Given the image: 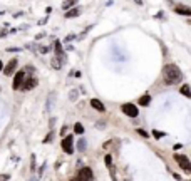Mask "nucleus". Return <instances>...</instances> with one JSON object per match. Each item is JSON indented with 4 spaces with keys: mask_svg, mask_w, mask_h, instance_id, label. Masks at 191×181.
I'll use <instances>...</instances> for the list:
<instances>
[{
    "mask_svg": "<svg viewBox=\"0 0 191 181\" xmlns=\"http://www.w3.org/2000/svg\"><path fill=\"white\" fill-rule=\"evenodd\" d=\"M77 15H81V9H72L65 14V19H74V17H77Z\"/></svg>",
    "mask_w": 191,
    "mask_h": 181,
    "instance_id": "14",
    "label": "nucleus"
},
{
    "mask_svg": "<svg viewBox=\"0 0 191 181\" xmlns=\"http://www.w3.org/2000/svg\"><path fill=\"white\" fill-rule=\"evenodd\" d=\"M76 181H94V173L91 168H82L77 173V179Z\"/></svg>",
    "mask_w": 191,
    "mask_h": 181,
    "instance_id": "2",
    "label": "nucleus"
},
{
    "mask_svg": "<svg viewBox=\"0 0 191 181\" xmlns=\"http://www.w3.org/2000/svg\"><path fill=\"white\" fill-rule=\"evenodd\" d=\"M62 64H64V60H62L60 57H57V55H56V57L52 59V67H54V69H60V67H62Z\"/></svg>",
    "mask_w": 191,
    "mask_h": 181,
    "instance_id": "13",
    "label": "nucleus"
},
{
    "mask_svg": "<svg viewBox=\"0 0 191 181\" xmlns=\"http://www.w3.org/2000/svg\"><path fill=\"white\" fill-rule=\"evenodd\" d=\"M9 178H10L9 174H0V181H7Z\"/></svg>",
    "mask_w": 191,
    "mask_h": 181,
    "instance_id": "25",
    "label": "nucleus"
},
{
    "mask_svg": "<svg viewBox=\"0 0 191 181\" xmlns=\"http://www.w3.org/2000/svg\"><path fill=\"white\" fill-rule=\"evenodd\" d=\"M104 161H106L107 166H113V158H111V154H107V156H106V158H104Z\"/></svg>",
    "mask_w": 191,
    "mask_h": 181,
    "instance_id": "21",
    "label": "nucleus"
},
{
    "mask_svg": "<svg viewBox=\"0 0 191 181\" xmlns=\"http://www.w3.org/2000/svg\"><path fill=\"white\" fill-rule=\"evenodd\" d=\"M39 51L42 52V54H45V52H49V47H47V45H40V47H39Z\"/></svg>",
    "mask_w": 191,
    "mask_h": 181,
    "instance_id": "22",
    "label": "nucleus"
},
{
    "mask_svg": "<svg viewBox=\"0 0 191 181\" xmlns=\"http://www.w3.org/2000/svg\"><path fill=\"white\" fill-rule=\"evenodd\" d=\"M15 67H17V59H12L9 64L3 67V72H5V76H12L14 74V71H15Z\"/></svg>",
    "mask_w": 191,
    "mask_h": 181,
    "instance_id": "9",
    "label": "nucleus"
},
{
    "mask_svg": "<svg viewBox=\"0 0 191 181\" xmlns=\"http://www.w3.org/2000/svg\"><path fill=\"white\" fill-rule=\"evenodd\" d=\"M24 77H25V71H19L17 74H15V77H14V84H12L14 90L20 89V86H22V82H24Z\"/></svg>",
    "mask_w": 191,
    "mask_h": 181,
    "instance_id": "6",
    "label": "nucleus"
},
{
    "mask_svg": "<svg viewBox=\"0 0 191 181\" xmlns=\"http://www.w3.org/2000/svg\"><path fill=\"white\" fill-rule=\"evenodd\" d=\"M7 51H9V52H19L20 49H15V47H9V49H7Z\"/></svg>",
    "mask_w": 191,
    "mask_h": 181,
    "instance_id": "27",
    "label": "nucleus"
},
{
    "mask_svg": "<svg viewBox=\"0 0 191 181\" xmlns=\"http://www.w3.org/2000/svg\"><path fill=\"white\" fill-rule=\"evenodd\" d=\"M163 79L166 86H174L183 79V74L176 64H168L163 69Z\"/></svg>",
    "mask_w": 191,
    "mask_h": 181,
    "instance_id": "1",
    "label": "nucleus"
},
{
    "mask_svg": "<svg viewBox=\"0 0 191 181\" xmlns=\"http://www.w3.org/2000/svg\"><path fill=\"white\" fill-rule=\"evenodd\" d=\"M54 49H56V55L57 57H60L62 60H65V54H64V51H62V44L57 40V42H54Z\"/></svg>",
    "mask_w": 191,
    "mask_h": 181,
    "instance_id": "10",
    "label": "nucleus"
},
{
    "mask_svg": "<svg viewBox=\"0 0 191 181\" xmlns=\"http://www.w3.org/2000/svg\"><path fill=\"white\" fill-rule=\"evenodd\" d=\"M174 12H178L181 15H191V9H188L186 5H176L174 7Z\"/></svg>",
    "mask_w": 191,
    "mask_h": 181,
    "instance_id": "11",
    "label": "nucleus"
},
{
    "mask_svg": "<svg viewBox=\"0 0 191 181\" xmlns=\"http://www.w3.org/2000/svg\"><path fill=\"white\" fill-rule=\"evenodd\" d=\"M60 146H62V149H64V153L72 154V153H74V141H72V136H65V138L62 139Z\"/></svg>",
    "mask_w": 191,
    "mask_h": 181,
    "instance_id": "4",
    "label": "nucleus"
},
{
    "mask_svg": "<svg viewBox=\"0 0 191 181\" xmlns=\"http://www.w3.org/2000/svg\"><path fill=\"white\" fill-rule=\"evenodd\" d=\"M174 159H176V163L180 164V166L183 168V170H184L186 173H191V166H189V159L186 158L184 154H174Z\"/></svg>",
    "mask_w": 191,
    "mask_h": 181,
    "instance_id": "3",
    "label": "nucleus"
},
{
    "mask_svg": "<svg viewBox=\"0 0 191 181\" xmlns=\"http://www.w3.org/2000/svg\"><path fill=\"white\" fill-rule=\"evenodd\" d=\"M77 148H79V151H84V149H86V139H84V138H81V139H79V144H77Z\"/></svg>",
    "mask_w": 191,
    "mask_h": 181,
    "instance_id": "18",
    "label": "nucleus"
},
{
    "mask_svg": "<svg viewBox=\"0 0 191 181\" xmlns=\"http://www.w3.org/2000/svg\"><path fill=\"white\" fill-rule=\"evenodd\" d=\"M35 86H37V79H35V77H29L27 81H24V82H22L20 89H24V90H30V89H34Z\"/></svg>",
    "mask_w": 191,
    "mask_h": 181,
    "instance_id": "8",
    "label": "nucleus"
},
{
    "mask_svg": "<svg viewBox=\"0 0 191 181\" xmlns=\"http://www.w3.org/2000/svg\"><path fill=\"white\" fill-rule=\"evenodd\" d=\"M149 102H151V96H148V94H144V96L139 99V104L141 106H148Z\"/></svg>",
    "mask_w": 191,
    "mask_h": 181,
    "instance_id": "15",
    "label": "nucleus"
},
{
    "mask_svg": "<svg viewBox=\"0 0 191 181\" xmlns=\"http://www.w3.org/2000/svg\"><path fill=\"white\" fill-rule=\"evenodd\" d=\"M2 67H3V64H2V60H0V71H2Z\"/></svg>",
    "mask_w": 191,
    "mask_h": 181,
    "instance_id": "29",
    "label": "nucleus"
},
{
    "mask_svg": "<svg viewBox=\"0 0 191 181\" xmlns=\"http://www.w3.org/2000/svg\"><path fill=\"white\" fill-rule=\"evenodd\" d=\"M24 71H29V72H34V71H35V67H34V65H25V69H24Z\"/></svg>",
    "mask_w": 191,
    "mask_h": 181,
    "instance_id": "23",
    "label": "nucleus"
},
{
    "mask_svg": "<svg viewBox=\"0 0 191 181\" xmlns=\"http://www.w3.org/2000/svg\"><path fill=\"white\" fill-rule=\"evenodd\" d=\"M181 94H183V96H184V97H191V92H189V86H188V84H184V86H183V87H181Z\"/></svg>",
    "mask_w": 191,
    "mask_h": 181,
    "instance_id": "16",
    "label": "nucleus"
},
{
    "mask_svg": "<svg viewBox=\"0 0 191 181\" xmlns=\"http://www.w3.org/2000/svg\"><path fill=\"white\" fill-rule=\"evenodd\" d=\"M153 136H154L156 139H161L164 136V133H161V131H153Z\"/></svg>",
    "mask_w": 191,
    "mask_h": 181,
    "instance_id": "20",
    "label": "nucleus"
},
{
    "mask_svg": "<svg viewBox=\"0 0 191 181\" xmlns=\"http://www.w3.org/2000/svg\"><path fill=\"white\" fill-rule=\"evenodd\" d=\"M76 96H77V90H72V92H70V99H72V101H76V99H77Z\"/></svg>",
    "mask_w": 191,
    "mask_h": 181,
    "instance_id": "24",
    "label": "nucleus"
},
{
    "mask_svg": "<svg viewBox=\"0 0 191 181\" xmlns=\"http://www.w3.org/2000/svg\"><path fill=\"white\" fill-rule=\"evenodd\" d=\"M121 111L129 117H138V114H139V111H138V108H136L134 104H122Z\"/></svg>",
    "mask_w": 191,
    "mask_h": 181,
    "instance_id": "5",
    "label": "nucleus"
},
{
    "mask_svg": "<svg viewBox=\"0 0 191 181\" xmlns=\"http://www.w3.org/2000/svg\"><path fill=\"white\" fill-rule=\"evenodd\" d=\"M54 108H56V92H51L47 97V102H45V113L51 114L54 111Z\"/></svg>",
    "mask_w": 191,
    "mask_h": 181,
    "instance_id": "7",
    "label": "nucleus"
},
{
    "mask_svg": "<svg viewBox=\"0 0 191 181\" xmlns=\"http://www.w3.org/2000/svg\"><path fill=\"white\" fill-rule=\"evenodd\" d=\"M138 133H139L141 136H143V138H148V133H146V131H143V129H138Z\"/></svg>",
    "mask_w": 191,
    "mask_h": 181,
    "instance_id": "26",
    "label": "nucleus"
},
{
    "mask_svg": "<svg viewBox=\"0 0 191 181\" xmlns=\"http://www.w3.org/2000/svg\"><path fill=\"white\" fill-rule=\"evenodd\" d=\"M74 133H76V134H82V133H84V126H82L81 122H77V124L74 126Z\"/></svg>",
    "mask_w": 191,
    "mask_h": 181,
    "instance_id": "17",
    "label": "nucleus"
},
{
    "mask_svg": "<svg viewBox=\"0 0 191 181\" xmlns=\"http://www.w3.org/2000/svg\"><path fill=\"white\" fill-rule=\"evenodd\" d=\"M29 181H39V178H37V176H34V178H30Z\"/></svg>",
    "mask_w": 191,
    "mask_h": 181,
    "instance_id": "28",
    "label": "nucleus"
},
{
    "mask_svg": "<svg viewBox=\"0 0 191 181\" xmlns=\"http://www.w3.org/2000/svg\"><path fill=\"white\" fill-rule=\"evenodd\" d=\"M76 3H77V0H67V2L64 3V9H69V7L76 5Z\"/></svg>",
    "mask_w": 191,
    "mask_h": 181,
    "instance_id": "19",
    "label": "nucleus"
},
{
    "mask_svg": "<svg viewBox=\"0 0 191 181\" xmlns=\"http://www.w3.org/2000/svg\"><path fill=\"white\" fill-rule=\"evenodd\" d=\"M91 106H92V108H94V109H97V111H99V113H104V111H106V108H104V104H102V102H101V101H97V99H92V101H91Z\"/></svg>",
    "mask_w": 191,
    "mask_h": 181,
    "instance_id": "12",
    "label": "nucleus"
}]
</instances>
